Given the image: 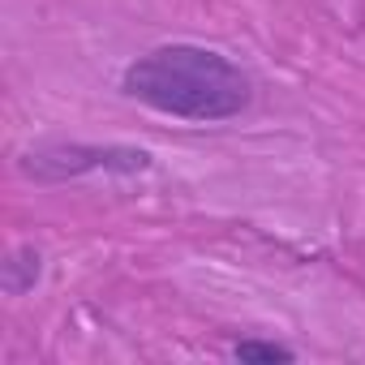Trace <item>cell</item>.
Here are the masks:
<instances>
[{
  "mask_svg": "<svg viewBox=\"0 0 365 365\" xmlns=\"http://www.w3.org/2000/svg\"><path fill=\"white\" fill-rule=\"evenodd\" d=\"M120 91L150 112H163L176 120H198V125L232 120L254 99L250 73L232 65L224 52L202 48V43L150 48L146 56H138L125 69Z\"/></svg>",
  "mask_w": 365,
  "mask_h": 365,
  "instance_id": "obj_1",
  "label": "cell"
},
{
  "mask_svg": "<svg viewBox=\"0 0 365 365\" xmlns=\"http://www.w3.org/2000/svg\"><path fill=\"white\" fill-rule=\"evenodd\" d=\"M150 168V155L142 146H120V142H48V146H35L26 159H22V172L35 176V180H48V185H61V180H78V176H91V172H112V176H133V172H146Z\"/></svg>",
  "mask_w": 365,
  "mask_h": 365,
  "instance_id": "obj_2",
  "label": "cell"
},
{
  "mask_svg": "<svg viewBox=\"0 0 365 365\" xmlns=\"http://www.w3.org/2000/svg\"><path fill=\"white\" fill-rule=\"evenodd\" d=\"M39 275H43V254H39L35 245H22V250H14V254L5 258L0 284H5L9 297H26V292L39 284Z\"/></svg>",
  "mask_w": 365,
  "mask_h": 365,
  "instance_id": "obj_3",
  "label": "cell"
},
{
  "mask_svg": "<svg viewBox=\"0 0 365 365\" xmlns=\"http://www.w3.org/2000/svg\"><path fill=\"white\" fill-rule=\"evenodd\" d=\"M232 356L237 361H262V365H275V361H292L297 352L292 348H284V344H271V339H241V344H232Z\"/></svg>",
  "mask_w": 365,
  "mask_h": 365,
  "instance_id": "obj_4",
  "label": "cell"
}]
</instances>
